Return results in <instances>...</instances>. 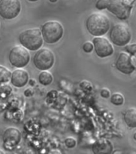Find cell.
<instances>
[{
    "label": "cell",
    "instance_id": "obj_18",
    "mask_svg": "<svg viewBox=\"0 0 136 154\" xmlns=\"http://www.w3.org/2000/svg\"><path fill=\"white\" fill-rule=\"evenodd\" d=\"M65 144L68 149H72L74 148L76 145V140L73 137H67L65 140Z\"/></svg>",
    "mask_w": 136,
    "mask_h": 154
},
{
    "label": "cell",
    "instance_id": "obj_2",
    "mask_svg": "<svg viewBox=\"0 0 136 154\" xmlns=\"http://www.w3.org/2000/svg\"><path fill=\"white\" fill-rule=\"evenodd\" d=\"M19 43L27 50L35 51L42 48L43 38L39 28H30L25 30L19 36Z\"/></svg>",
    "mask_w": 136,
    "mask_h": 154
},
{
    "label": "cell",
    "instance_id": "obj_21",
    "mask_svg": "<svg viewBox=\"0 0 136 154\" xmlns=\"http://www.w3.org/2000/svg\"><path fill=\"white\" fill-rule=\"evenodd\" d=\"M110 91L107 88H103L101 90V96H103V98H109L110 97Z\"/></svg>",
    "mask_w": 136,
    "mask_h": 154
},
{
    "label": "cell",
    "instance_id": "obj_4",
    "mask_svg": "<svg viewBox=\"0 0 136 154\" xmlns=\"http://www.w3.org/2000/svg\"><path fill=\"white\" fill-rule=\"evenodd\" d=\"M133 3L134 0H109L107 9L119 19L126 20L131 14Z\"/></svg>",
    "mask_w": 136,
    "mask_h": 154
},
{
    "label": "cell",
    "instance_id": "obj_7",
    "mask_svg": "<svg viewBox=\"0 0 136 154\" xmlns=\"http://www.w3.org/2000/svg\"><path fill=\"white\" fill-rule=\"evenodd\" d=\"M10 63L17 68H23L28 64L31 60V55L28 50L23 46H14L9 53Z\"/></svg>",
    "mask_w": 136,
    "mask_h": 154
},
{
    "label": "cell",
    "instance_id": "obj_16",
    "mask_svg": "<svg viewBox=\"0 0 136 154\" xmlns=\"http://www.w3.org/2000/svg\"><path fill=\"white\" fill-rule=\"evenodd\" d=\"M110 101L115 105H122L123 103H124V97H123L122 94L116 92V93H114L111 96V97H110Z\"/></svg>",
    "mask_w": 136,
    "mask_h": 154
},
{
    "label": "cell",
    "instance_id": "obj_1",
    "mask_svg": "<svg viewBox=\"0 0 136 154\" xmlns=\"http://www.w3.org/2000/svg\"><path fill=\"white\" fill-rule=\"evenodd\" d=\"M86 26L89 33L94 36H102L110 29V20L102 13H93L87 18Z\"/></svg>",
    "mask_w": 136,
    "mask_h": 154
},
{
    "label": "cell",
    "instance_id": "obj_9",
    "mask_svg": "<svg viewBox=\"0 0 136 154\" xmlns=\"http://www.w3.org/2000/svg\"><path fill=\"white\" fill-rule=\"evenodd\" d=\"M94 49L96 55L100 58L110 56L114 53V48L107 38L102 36H95L93 39Z\"/></svg>",
    "mask_w": 136,
    "mask_h": 154
},
{
    "label": "cell",
    "instance_id": "obj_13",
    "mask_svg": "<svg viewBox=\"0 0 136 154\" xmlns=\"http://www.w3.org/2000/svg\"><path fill=\"white\" fill-rule=\"evenodd\" d=\"M124 120L130 128H136V108H131L124 113Z\"/></svg>",
    "mask_w": 136,
    "mask_h": 154
},
{
    "label": "cell",
    "instance_id": "obj_24",
    "mask_svg": "<svg viewBox=\"0 0 136 154\" xmlns=\"http://www.w3.org/2000/svg\"><path fill=\"white\" fill-rule=\"evenodd\" d=\"M0 154H4V152L2 151V150H0Z\"/></svg>",
    "mask_w": 136,
    "mask_h": 154
},
{
    "label": "cell",
    "instance_id": "obj_25",
    "mask_svg": "<svg viewBox=\"0 0 136 154\" xmlns=\"http://www.w3.org/2000/svg\"><path fill=\"white\" fill-rule=\"evenodd\" d=\"M134 139L135 140H136V132H135V133H134Z\"/></svg>",
    "mask_w": 136,
    "mask_h": 154
},
{
    "label": "cell",
    "instance_id": "obj_15",
    "mask_svg": "<svg viewBox=\"0 0 136 154\" xmlns=\"http://www.w3.org/2000/svg\"><path fill=\"white\" fill-rule=\"evenodd\" d=\"M11 72L8 68L0 65V83H7L11 79Z\"/></svg>",
    "mask_w": 136,
    "mask_h": 154
},
{
    "label": "cell",
    "instance_id": "obj_19",
    "mask_svg": "<svg viewBox=\"0 0 136 154\" xmlns=\"http://www.w3.org/2000/svg\"><path fill=\"white\" fill-rule=\"evenodd\" d=\"M94 49L93 43H91L90 41H87L86 43H83V50L86 53H91L92 52V51Z\"/></svg>",
    "mask_w": 136,
    "mask_h": 154
},
{
    "label": "cell",
    "instance_id": "obj_6",
    "mask_svg": "<svg viewBox=\"0 0 136 154\" xmlns=\"http://www.w3.org/2000/svg\"><path fill=\"white\" fill-rule=\"evenodd\" d=\"M55 58L54 53L48 48H40L36 51L34 56V64L37 69L47 71L50 69L55 64Z\"/></svg>",
    "mask_w": 136,
    "mask_h": 154
},
{
    "label": "cell",
    "instance_id": "obj_20",
    "mask_svg": "<svg viewBox=\"0 0 136 154\" xmlns=\"http://www.w3.org/2000/svg\"><path fill=\"white\" fill-rule=\"evenodd\" d=\"M126 50L128 51V53L136 57V43H132V44L127 45L126 47Z\"/></svg>",
    "mask_w": 136,
    "mask_h": 154
},
{
    "label": "cell",
    "instance_id": "obj_8",
    "mask_svg": "<svg viewBox=\"0 0 136 154\" xmlns=\"http://www.w3.org/2000/svg\"><path fill=\"white\" fill-rule=\"evenodd\" d=\"M21 11L19 0H0V16L4 19L16 18Z\"/></svg>",
    "mask_w": 136,
    "mask_h": 154
},
{
    "label": "cell",
    "instance_id": "obj_14",
    "mask_svg": "<svg viewBox=\"0 0 136 154\" xmlns=\"http://www.w3.org/2000/svg\"><path fill=\"white\" fill-rule=\"evenodd\" d=\"M38 81L43 86H48L53 82V75L50 72L42 71L38 75Z\"/></svg>",
    "mask_w": 136,
    "mask_h": 154
},
{
    "label": "cell",
    "instance_id": "obj_17",
    "mask_svg": "<svg viewBox=\"0 0 136 154\" xmlns=\"http://www.w3.org/2000/svg\"><path fill=\"white\" fill-rule=\"evenodd\" d=\"M109 0H97L95 7L98 10H104L107 8Z\"/></svg>",
    "mask_w": 136,
    "mask_h": 154
},
{
    "label": "cell",
    "instance_id": "obj_12",
    "mask_svg": "<svg viewBox=\"0 0 136 154\" xmlns=\"http://www.w3.org/2000/svg\"><path fill=\"white\" fill-rule=\"evenodd\" d=\"M29 81V74L26 70L17 68L11 73V82L16 88H23Z\"/></svg>",
    "mask_w": 136,
    "mask_h": 154
},
{
    "label": "cell",
    "instance_id": "obj_3",
    "mask_svg": "<svg viewBox=\"0 0 136 154\" xmlns=\"http://www.w3.org/2000/svg\"><path fill=\"white\" fill-rule=\"evenodd\" d=\"M41 33L43 41L49 44H53L58 43L62 38L64 30L59 22L48 21L42 26Z\"/></svg>",
    "mask_w": 136,
    "mask_h": 154
},
{
    "label": "cell",
    "instance_id": "obj_10",
    "mask_svg": "<svg viewBox=\"0 0 136 154\" xmlns=\"http://www.w3.org/2000/svg\"><path fill=\"white\" fill-rule=\"evenodd\" d=\"M115 66L119 71L124 74H131L134 71V66L132 63L131 57L128 53H120L116 60Z\"/></svg>",
    "mask_w": 136,
    "mask_h": 154
},
{
    "label": "cell",
    "instance_id": "obj_5",
    "mask_svg": "<svg viewBox=\"0 0 136 154\" xmlns=\"http://www.w3.org/2000/svg\"><path fill=\"white\" fill-rule=\"evenodd\" d=\"M110 40L115 45L122 47L127 45L131 39L130 28L124 23H117L110 32Z\"/></svg>",
    "mask_w": 136,
    "mask_h": 154
},
{
    "label": "cell",
    "instance_id": "obj_23",
    "mask_svg": "<svg viewBox=\"0 0 136 154\" xmlns=\"http://www.w3.org/2000/svg\"><path fill=\"white\" fill-rule=\"evenodd\" d=\"M50 2H57L58 0H50Z\"/></svg>",
    "mask_w": 136,
    "mask_h": 154
},
{
    "label": "cell",
    "instance_id": "obj_22",
    "mask_svg": "<svg viewBox=\"0 0 136 154\" xmlns=\"http://www.w3.org/2000/svg\"><path fill=\"white\" fill-rule=\"evenodd\" d=\"M27 1H29V2H37L38 0H27Z\"/></svg>",
    "mask_w": 136,
    "mask_h": 154
},
{
    "label": "cell",
    "instance_id": "obj_11",
    "mask_svg": "<svg viewBox=\"0 0 136 154\" xmlns=\"http://www.w3.org/2000/svg\"><path fill=\"white\" fill-rule=\"evenodd\" d=\"M2 140L7 146H16L21 140V133L19 129L10 127L5 130L2 135Z\"/></svg>",
    "mask_w": 136,
    "mask_h": 154
}]
</instances>
